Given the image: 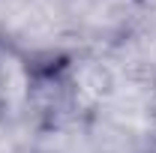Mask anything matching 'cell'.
<instances>
[{
    "label": "cell",
    "instance_id": "obj_1",
    "mask_svg": "<svg viewBox=\"0 0 156 153\" xmlns=\"http://www.w3.org/2000/svg\"><path fill=\"white\" fill-rule=\"evenodd\" d=\"M39 63L18 42L0 36V120H18L36 108Z\"/></svg>",
    "mask_w": 156,
    "mask_h": 153
},
{
    "label": "cell",
    "instance_id": "obj_2",
    "mask_svg": "<svg viewBox=\"0 0 156 153\" xmlns=\"http://www.w3.org/2000/svg\"><path fill=\"white\" fill-rule=\"evenodd\" d=\"M150 114H153V123H156V84H153V99H150Z\"/></svg>",
    "mask_w": 156,
    "mask_h": 153
}]
</instances>
